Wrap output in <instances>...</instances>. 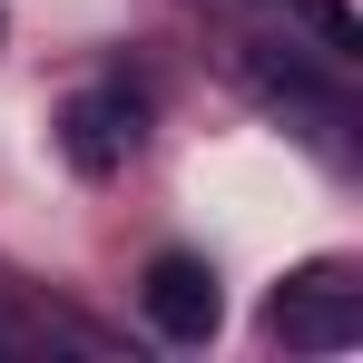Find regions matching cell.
<instances>
[{"label":"cell","mask_w":363,"mask_h":363,"mask_svg":"<svg viewBox=\"0 0 363 363\" xmlns=\"http://www.w3.org/2000/svg\"><path fill=\"white\" fill-rule=\"evenodd\" d=\"M138 304H147V324H157L167 344H206V334L226 324V295H216V265H206V255H157L147 285H138Z\"/></svg>","instance_id":"cell-2"},{"label":"cell","mask_w":363,"mask_h":363,"mask_svg":"<svg viewBox=\"0 0 363 363\" xmlns=\"http://www.w3.org/2000/svg\"><path fill=\"white\" fill-rule=\"evenodd\" d=\"M60 138H69V167L79 177H118L128 157H138V138H147V108L128 89H89V99H69Z\"/></svg>","instance_id":"cell-3"},{"label":"cell","mask_w":363,"mask_h":363,"mask_svg":"<svg viewBox=\"0 0 363 363\" xmlns=\"http://www.w3.org/2000/svg\"><path fill=\"white\" fill-rule=\"evenodd\" d=\"M285 10H304V20H314L334 50H363V40H354V10H344V0H285Z\"/></svg>","instance_id":"cell-4"},{"label":"cell","mask_w":363,"mask_h":363,"mask_svg":"<svg viewBox=\"0 0 363 363\" xmlns=\"http://www.w3.org/2000/svg\"><path fill=\"white\" fill-rule=\"evenodd\" d=\"M265 324H275L295 354H344L363 334V285H344V275H295L285 295L265 304Z\"/></svg>","instance_id":"cell-1"}]
</instances>
